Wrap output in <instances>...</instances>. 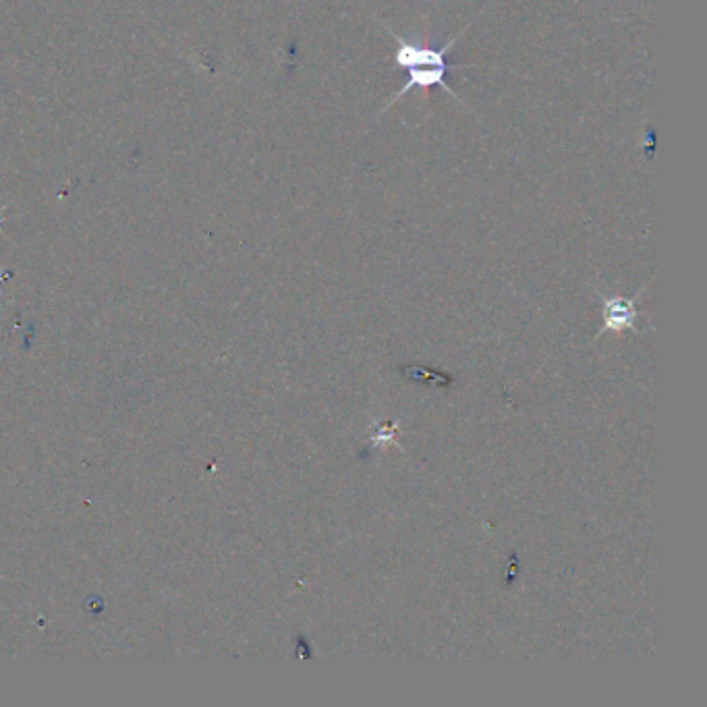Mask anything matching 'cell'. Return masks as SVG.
Returning a JSON list of instances; mask_svg holds the SVG:
<instances>
[{
	"label": "cell",
	"instance_id": "6da1fadb",
	"mask_svg": "<svg viewBox=\"0 0 707 707\" xmlns=\"http://www.w3.org/2000/svg\"><path fill=\"white\" fill-rule=\"evenodd\" d=\"M639 318V311L633 299L625 297H604V328L606 330H622V328H635Z\"/></svg>",
	"mask_w": 707,
	"mask_h": 707
}]
</instances>
